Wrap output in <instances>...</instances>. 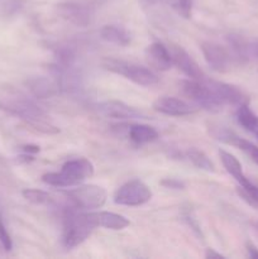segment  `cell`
Wrapping results in <instances>:
<instances>
[{
  "label": "cell",
  "mask_w": 258,
  "mask_h": 259,
  "mask_svg": "<svg viewBox=\"0 0 258 259\" xmlns=\"http://www.w3.org/2000/svg\"><path fill=\"white\" fill-rule=\"evenodd\" d=\"M0 110L23 119L29 125L45 134H57L60 129L47 121L45 111L27 99H13V100H0Z\"/></svg>",
  "instance_id": "1"
},
{
  "label": "cell",
  "mask_w": 258,
  "mask_h": 259,
  "mask_svg": "<svg viewBox=\"0 0 258 259\" xmlns=\"http://www.w3.org/2000/svg\"><path fill=\"white\" fill-rule=\"evenodd\" d=\"M94 175V164L86 158H76L67 161L60 172H50L42 176V181L48 186L72 187L82 184Z\"/></svg>",
  "instance_id": "2"
},
{
  "label": "cell",
  "mask_w": 258,
  "mask_h": 259,
  "mask_svg": "<svg viewBox=\"0 0 258 259\" xmlns=\"http://www.w3.org/2000/svg\"><path fill=\"white\" fill-rule=\"evenodd\" d=\"M95 229L93 224L85 217V212H76L75 210H66L63 215V230L62 244L67 249L78 247L82 244L93 230Z\"/></svg>",
  "instance_id": "3"
},
{
  "label": "cell",
  "mask_w": 258,
  "mask_h": 259,
  "mask_svg": "<svg viewBox=\"0 0 258 259\" xmlns=\"http://www.w3.org/2000/svg\"><path fill=\"white\" fill-rule=\"evenodd\" d=\"M101 66L105 70L123 76L126 80L132 81L137 85L149 88V86H154L158 83V77H157L153 71L144 67V66L136 65L133 62H128V61L118 60V58L113 57H105L101 61Z\"/></svg>",
  "instance_id": "4"
},
{
  "label": "cell",
  "mask_w": 258,
  "mask_h": 259,
  "mask_svg": "<svg viewBox=\"0 0 258 259\" xmlns=\"http://www.w3.org/2000/svg\"><path fill=\"white\" fill-rule=\"evenodd\" d=\"M180 90L186 98L194 101L199 108L209 111V113H219L224 104L217 96V94L210 89L205 80H181L179 82Z\"/></svg>",
  "instance_id": "5"
},
{
  "label": "cell",
  "mask_w": 258,
  "mask_h": 259,
  "mask_svg": "<svg viewBox=\"0 0 258 259\" xmlns=\"http://www.w3.org/2000/svg\"><path fill=\"white\" fill-rule=\"evenodd\" d=\"M66 197L72 202L76 209L95 210L100 209L106 202L105 189L98 185H77L75 189L65 191Z\"/></svg>",
  "instance_id": "6"
},
{
  "label": "cell",
  "mask_w": 258,
  "mask_h": 259,
  "mask_svg": "<svg viewBox=\"0 0 258 259\" xmlns=\"http://www.w3.org/2000/svg\"><path fill=\"white\" fill-rule=\"evenodd\" d=\"M152 190L141 180H132L121 185L114 194V202L121 206H141L152 199Z\"/></svg>",
  "instance_id": "7"
},
{
  "label": "cell",
  "mask_w": 258,
  "mask_h": 259,
  "mask_svg": "<svg viewBox=\"0 0 258 259\" xmlns=\"http://www.w3.org/2000/svg\"><path fill=\"white\" fill-rule=\"evenodd\" d=\"M201 51L205 61L212 71L223 73L230 70L233 57L227 48L215 42L206 40L201 43Z\"/></svg>",
  "instance_id": "8"
},
{
  "label": "cell",
  "mask_w": 258,
  "mask_h": 259,
  "mask_svg": "<svg viewBox=\"0 0 258 259\" xmlns=\"http://www.w3.org/2000/svg\"><path fill=\"white\" fill-rule=\"evenodd\" d=\"M169 52H171L174 65L177 66L187 77L200 81L205 80V77H206L205 73L202 72V70L200 68V66L197 65L196 61H195L184 48L180 47V46L177 45H171Z\"/></svg>",
  "instance_id": "9"
},
{
  "label": "cell",
  "mask_w": 258,
  "mask_h": 259,
  "mask_svg": "<svg viewBox=\"0 0 258 259\" xmlns=\"http://www.w3.org/2000/svg\"><path fill=\"white\" fill-rule=\"evenodd\" d=\"M153 109L158 113L169 116H186L196 113V108L186 101L171 96H162L153 103Z\"/></svg>",
  "instance_id": "10"
},
{
  "label": "cell",
  "mask_w": 258,
  "mask_h": 259,
  "mask_svg": "<svg viewBox=\"0 0 258 259\" xmlns=\"http://www.w3.org/2000/svg\"><path fill=\"white\" fill-rule=\"evenodd\" d=\"M205 82L210 86L212 91L217 94L218 98L223 101V104H228V105L239 106L243 103H247V96L244 95L242 90L237 86L232 85V83L223 82V81H214V80H206Z\"/></svg>",
  "instance_id": "11"
},
{
  "label": "cell",
  "mask_w": 258,
  "mask_h": 259,
  "mask_svg": "<svg viewBox=\"0 0 258 259\" xmlns=\"http://www.w3.org/2000/svg\"><path fill=\"white\" fill-rule=\"evenodd\" d=\"M99 111L105 116L114 119H121V120H132V119H143L146 118L144 114L137 110L131 105H126L123 101L109 100L98 105Z\"/></svg>",
  "instance_id": "12"
},
{
  "label": "cell",
  "mask_w": 258,
  "mask_h": 259,
  "mask_svg": "<svg viewBox=\"0 0 258 259\" xmlns=\"http://www.w3.org/2000/svg\"><path fill=\"white\" fill-rule=\"evenodd\" d=\"M85 217L95 228L101 227L110 230H123L131 225V222L125 217L110 211L85 212Z\"/></svg>",
  "instance_id": "13"
},
{
  "label": "cell",
  "mask_w": 258,
  "mask_h": 259,
  "mask_svg": "<svg viewBox=\"0 0 258 259\" xmlns=\"http://www.w3.org/2000/svg\"><path fill=\"white\" fill-rule=\"evenodd\" d=\"M57 10L58 14L63 19L73 23L75 25L83 27V25H88L90 23L91 13L83 5L75 4V3H65V4L57 5Z\"/></svg>",
  "instance_id": "14"
},
{
  "label": "cell",
  "mask_w": 258,
  "mask_h": 259,
  "mask_svg": "<svg viewBox=\"0 0 258 259\" xmlns=\"http://www.w3.org/2000/svg\"><path fill=\"white\" fill-rule=\"evenodd\" d=\"M147 58L148 62L158 71H167L172 67V61L169 48H167L163 43L154 42L147 48Z\"/></svg>",
  "instance_id": "15"
},
{
  "label": "cell",
  "mask_w": 258,
  "mask_h": 259,
  "mask_svg": "<svg viewBox=\"0 0 258 259\" xmlns=\"http://www.w3.org/2000/svg\"><path fill=\"white\" fill-rule=\"evenodd\" d=\"M100 35L104 40L109 43H113V45L121 46V47H126L128 45H131V33L125 29L121 25H115V24H108L104 25L100 30Z\"/></svg>",
  "instance_id": "16"
},
{
  "label": "cell",
  "mask_w": 258,
  "mask_h": 259,
  "mask_svg": "<svg viewBox=\"0 0 258 259\" xmlns=\"http://www.w3.org/2000/svg\"><path fill=\"white\" fill-rule=\"evenodd\" d=\"M220 159H222V163L224 166V168L227 169L228 174L235 180V181L239 184V186H244L249 182V180L245 177V175L243 174V168L240 162L238 161V158H235L232 153L224 151V149H220L219 151Z\"/></svg>",
  "instance_id": "17"
},
{
  "label": "cell",
  "mask_w": 258,
  "mask_h": 259,
  "mask_svg": "<svg viewBox=\"0 0 258 259\" xmlns=\"http://www.w3.org/2000/svg\"><path fill=\"white\" fill-rule=\"evenodd\" d=\"M128 133L131 141L136 144L151 143L158 138V132L147 124H131Z\"/></svg>",
  "instance_id": "18"
},
{
  "label": "cell",
  "mask_w": 258,
  "mask_h": 259,
  "mask_svg": "<svg viewBox=\"0 0 258 259\" xmlns=\"http://www.w3.org/2000/svg\"><path fill=\"white\" fill-rule=\"evenodd\" d=\"M27 85L29 88V90L39 99L51 98V96L56 95L58 91L57 85L45 77L32 78V80L28 81Z\"/></svg>",
  "instance_id": "19"
},
{
  "label": "cell",
  "mask_w": 258,
  "mask_h": 259,
  "mask_svg": "<svg viewBox=\"0 0 258 259\" xmlns=\"http://www.w3.org/2000/svg\"><path fill=\"white\" fill-rule=\"evenodd\" d=\"M237 121L239 123V125H242L245 131L250 132V133H253L255 126L258 125V116L255 115L252 111V109L249 108L248 101L238 106Z\"/></svg>",
  "instance_id": "20"
},
{
  "label": "cell",
  "mask_w": 258,
  "mask_h": 259,
  "mask_svg": "<svg viewBox=\"0 0 258 259\" xmlns=\"http://www.w3.org/2000/svg\"><path fill=\"white\" fill-rule=\"evenodd\" d=\"M186 157L195 167H197V168L204 169V171L206 172L215 171L214 163L210 161L209 157H207L202 151H199V149L196 148H191L186 152Z\"/></svg>",
  "instance_id": "21"
},
{
  "label": "cell",
  "mask_w": 258,
  "mask_h": 259,
  "mask_svg": "<svg viewBox=\"0 0 258 259\" xmlns=\"http://www.w3.org/2000/svg\"><path fill=\"white\" fill-rule=\"evenodd\" d=\"M228 144H232V146L238 147V148L242 149L253 162L258 166V147L254 146L253 143H250L249 141H245V139L239 138L237 134L233 133L232 137L228 141Z\"/></svg>",
  "instance_id": "22"
},
{
  "label": "cell",
  "mask_w": 258,
  "mask_h": 259,
  "mask_svg": "<svg viewBox=\"0 0 258 259\" xmlns=\"http://www.w3.org/2000/svg\"><path fill=\"white\" fill-rule=\"evenodd\" d=\"M22 195L27 201L35 205H48L52 202V196L43 190L25 189L22 191Z\"/></svg>",
  "instance_id": "23"
},
{
  "label": "cell",
  "mask_w": 258,
  "mask_h": 259,
  "mask_svg": "<svg viewBox=\"0 0 258 259\" xmlns=\"http://www.w3.org/2000/svg\"><path fill=\"white\" fill-rule=\"evenodd\" d=\"M238 194L244 201H247L253 207L258 209V187L254 186L252 182L249 181L244 186L238 187Z\"/></svg>",
  "instance_id": "24"
},
{
  "label": "cell",
  "mask_w": 258,
  "mask_h": 259,
  "mask_svg": "<svg viewBox=\"0 0 258 259\" xmlns=\"http://www.w3.org/2000/svg\"><path fill=\"white\" fill-rule=\"evenodd\" d=\"M169 7L184 19H190L192 15L194 0H168Z\"/></svg>",
  "instance_id": "25"
},
{
  "label": "cell",
  "mask_w": 258,
  "mask_h": 259,
  "mask_svg": "<svg viewBox=\"0 0 258 259\" xmlns=\"http://www.w3.org/2000/svg\"><path fill=\"white\" fill-rule=\"evenodd\" d=\"M0 243H2V245L4 247L5 250H12L13 248V242H12V238H10L9 233H8L7 228H5L4 223H3V220L0 219Z\"/></svg>",
  "instance_id": "26"
},
{
  "label": "cell",
  "mask_w": 258,
  "mask_h": 259,
  "mask_svg": "<svg viewBox=\"0 0 258 259\" xmlns=\"http://www.w3.org/2000/svg\"><path fill=\"white\" fill-rule=\"evenodd\" d=\"M161 185L166 189H172V190H184L185 184L180 180L176 179H164L161 181Z\"/></svg>",
  "instance_id": "27"
},
{
  "label": "cell",
  "mask_w": 258,
  "mask_h": 259,
  "mask_svg": "<svg viewBox=\"0 0 258 259\" xmlns=\"http://www.w3.org/2000/svg\"><path fill=\"white\" fill-rule=\"evenodd\" d=\"M247 252H248V257L258 258V249L254 247V245L250 244V243H248L247 244Z\"/></svg>",
  "instance_id": "28"
},
{
  "label": "cell",
  "mask_w": 258,
  "mask_h": 259,
  "mask_svg": "<svg viewBox=\"0 0 258 259\" xmlns=\"http://www.w3.org/2000/svg\"><path fill=\"white\" fill-rule=\"evenodd\" d=\"M205 257L206 258H210V259H215V258H224V255L220 254V253L215 252L214 249H211V248H209V249H206V253H205Z\"/></svg>",
  "instance_id": "29"
},
{
  "label": "cell",
  "mask_w": 258,
  "mask_h": 259,
  "mask_svg": "<svg viewBox=\"0 0 258 259\" xmlns=\"http://www.w3.org/2000/svg\"><path fill=\"white\" fill-rule=\"evenodd\" d=\"M23 149H24L25 153H32V154L38 153V152H39V147L38 146H25Z\"/></svg>",
  "instance_id": "30"
},
{
  "label": "cell",
  "mask_w": 258,
  "mask_h": 259,
  "mask_svg": "<svg viewBox=\"0 0 258 259\" xmlns=\"http://www.w3.org/2000/svg\"><path fill=\"white\" fill-rule=\"evenodd\" d=\"M143 2L148 5H153V4H156V3H158L159 0H143Z\"/></svg>",
  "instance_id": "31"
},
{
  "label": "cell",
  "mask_w": 258,
  "mask_h": 259,
  "mask_svg": "<svg viewBox=\"0 0 258 259\" xmlns=\"http://www.w3.org/2000/svg\"><path fill=\"white\" fill-rule=\"evenodd\" d=\"M253 134H255V136L258 137V125L255 126V129H254V131H253Z\"/></svg>",
  "instance_id": "32"
},
{
  "label": "cell",
  "mask_w": 258,
  "mask_h": 259,
  "mask_svg": "<svg viewBox=\"0 0 258 259\" xmlns=\"http://www.w3.org/2000/svg\"><path fill=\"white\" fill-rule=\"evenodd\" d=\"M255 229H257V230H258V224H257V225H255Z\"/></svg>",
  "instance_id": "33"
}]
</instances>
